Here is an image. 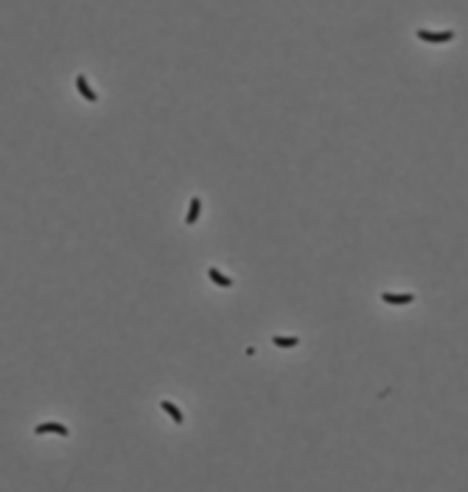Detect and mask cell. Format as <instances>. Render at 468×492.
I'll use <instances>...</instances> for the list:
<instances>
[{
  "label": "cell",
  "mask_w": 468,
  "mask_h": 492,
  "mask_svg": "<svg viewBox=\"0 0 468 492\" xmlns=\"http://www.w3.org/2000/svg\"><path fill=\"white\" fill-rule=\"evenodd\" d=\"M160 408L165 410L167 415H169L171 419H174V424H178V426H180V424H185V419H183V412H180V410L176 408V405L171 403V401H160Z\"/></svg>",
  "instance_id": "obj_5"
},
{
  "label": "cell",
  "mask_w": 468,
  "mask_h": 492,
  "mask_svg": "<svg viewBox=\"0 0 468 492\" xmlns=\"http://www.w3.org/2000/svg\"><path fill=\"white\" fill-rule=\"evenodd\" d=\"M199 215H201V199H199V197H192V199H190V211H187L185 222L187 224H194L196 220H199Z\"/></svg>",
  "instance_id": "obj_7"
},
{
  "label": "cell",
  "mask_w": 468,
  "mask_h": 492,
  "mask_svg": "<svg viewBox=\"0 0 468 492\" xmlns=\"http://www.w3.org/2000/svg\"><path fill=\"white\" fill-rule=\"evenodd\" d=\"M208 277H210V280L215 282L217 286H221V289H231V286H233V280H231V277L221 275L217 268H208Z\"/></svg>",
  "instance_id": "obj_6"
},
{
  "label": "cell",
  "mask_w": 468,
  "mask_h": 492,
  "mask_svg": "<svg viewBox=\"0 0 468 492\" xmlns=\"http://www.w3.org/2000/svg\"><path fill=\"white\" fill-rule=\"evenodd\" d=\"M381 300L386 305H409V302L416 300L413 293H381Z\"/></svg>",
  "instance_id": "obj_4"
},
{
  "label": "cell",
  "mask_w": 468,
  "mask_h": 492,
  "mask_svg": "<svg viewBox=\"0 0 468 492\" xmlns=\"http://www.w3.org/2000/svg\"><path fill=\"white\" fill-rule=\"evenodd\" d=\"M416 35H418V39H422V42H427V44H445V42H452V39H454L452 30H443V32L418 30Z\"/></svg>",
  "instance_id": "obj_1"
},
{
  "label": "cell",
  "mask_w": 468,
  "mask_h": 492,
  "mask_svg": "<svg viewBox=\"0 0 468 492\" xmlns=\"http://www.w3.org/2000/svg\"><path fill=\"white\" fill-rule=\"evenodd\" d=\"M272 343L277 348H297L299 346V339L297 337H272Z\"/></svg>",
  "instance_id": "obj_8"
},
{
  "label": "cell",
  "mask_w": 468,
  "mask_h": 492,
  "mask_svg": "<svg viewBox=\"0 0 468 492\" xmlns=\"http://www.w3.org/2000/svg\"><path fill=\"white\" fill-rule=\"evenodd\" d=\"M76 87H78V92H80V96H83L85 101H89V103H96V101H98V94L94 92L92 87H89L87 78H85L83 73H78V78H76Z\"/></svg>",
  "instance_id": "obj_3"
},
{
  "label": "cell",
  "mask_w": 468,
  "mask_h": 492,
  "mask_svg": "<svg viewBox=\"0 0 468 492\" xmlns=\"http://www.w3.org/2000/svg\"><path fill=\"white\" fill-rule=\"evenodd\" d=\"M46 433H57L62 437H69V428L64 424H57V421H46V424H39L35 428V435H46Z\"/></svg>",
  "instance_id": "obj_2"
}]
</instances>
